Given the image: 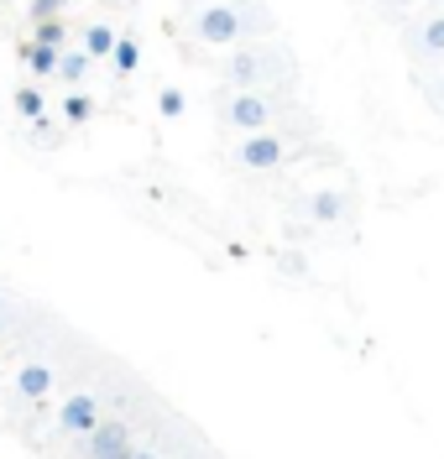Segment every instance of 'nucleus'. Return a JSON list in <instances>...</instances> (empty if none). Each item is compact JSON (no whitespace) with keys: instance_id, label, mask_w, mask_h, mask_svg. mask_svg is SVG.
I'll return each mask as SVG.
<instances>
[{"instance_id":"nucleus-1","label":"nucleus","mask_w":444,"mask_h":459,"mask_svg":"<svg viewBox=\"0 0 444 459\" xmlns=\"http://www.w3.org/2000/svg\"><path fill=\"white\" fill-rule=\"evenodd\" d=\"M58 423L68 433H89L94 423H100V402L89 397V392H74V397L63 402V412H58Z\"/></svg>"},{"instance_id":"nucleus-2","label":"nucleus","mask_w":444,"mask_h":459,"mask_svg":"<svg viewBox=\"0 0 444 459\" xmlns=\"http://www.w3.org/2000/svg\"><path fill=\"white\" fill-rule=\"evenodd\" d=\"M199 31H205V42H214V48L236 42V11L231 5H209L205 16H199Z\"/></svg>"},{"instance_id":"nucleus-3","label":"nucleus","mask_w":444,"mask_h":459,"mask_svg":"<svg viewBox=\"0 0 444 459\" xmlns=\"http://www.w3.org/2000/svg\"><path fill=\"white\" fill-rule=\"evenodd\" d=\"M240 162H246V168H277V162H283V146L272 142L266 131H251L246 146H240Z\"/></svg>"},{"instance_id":"nucleus-4","label":"nucleus","mask_w":444,"mask_h":459,"mask_svg":"<svg viewBox=\"0 0 444 459\" xmlns=\"http://www.w3.org/2000/svg\"><path fill=\"white\" fill-rule=\"evenodd\" d=\"M84 438H89V459H105L110 449H120V444H131V433H126V423H94V429H89Z\"/></svg>"},{"instance_id":"nucleus-5","label":"nucleus","mask_w":444,"mask_h":459,"mask_svg":"<svg viewBox=\"0 0 444 459\" xmlns=\"http://www.w3.org/2000/svg\"><path fill=\"white\" fill-rule=\"evenodd\" d=\"M53 381H58V376H53V366H22V371H16L22 397H48V392H53Z\"/></svg>"},{"instance_id":"nucleus-6","label":"nucleus","mask_w":444,"mask_h":459,"mask_svg":"<svg viewBox=\"0 0 444 459\" xmlns=\"http://www.w3.org/2000/svg\"><path fill=\"white\" fill-rule=\"evenodd\" d=\"M231 120H236L240 131H262L266 126V105L257 100V94H240L236 105H231Z\"/></svg>"},{"instance_id":"nucleus-7","label":"nucleus","mask_w":444,"mask_h":459,"mask_svg":"<svg viewBox=\"0 0 444 459\" xmlns=\"http://www.w3.org/2000/svg\"><path fill=\"white\" fill-rule=\"evenodd\" d=\"M110 57H116V74H131V68L142 63V48H136V37H116Z\"/></svg>"},{"instance_id":"nucleus-8","label":"nucleus","mask_w":444,"mask_h":459,"mask_svg":"<svg viewBox=\"0 0 444 459\" xmlns=\"http://www.w3.org/2000/svg\"><path fill=\"white\" fill-rule=\"evenodd\" d=\"M27 63H31L37 79H48V74H58V48H42L37 42V48H27Z\"/></svg>"},{"instance_id":"nucleus-9","label":"nucleus","mask_w":444,"mask_h":459,"mask_svg":"<svg viewBox=\"0 0 444 459\" xmlns=\"http://www.w3.org/2000/svg\"><path fill=\"white\" fill-rule=\"evenodd\" d=\"M110 48H116V31L110 27H89L84 31V53L89 57H110Z\"/></svg>"},{"instance_id":"nucleus-10","label":"nucleus","mask_w":444,"mask_h":459,"mask_svg":"<svg viewBox=\"0 0 444 459\" xmlns=\"http://www.w3.org/2000/svg\"><path fill=\"white\" fill-rule=\"evenodd\" d=\"M89 68V53H58V74L68 79V84H79Z\"/></svg>"},{"instance_id":"nucleus-11","label":"nucleus","mask_w":444,"mask_h":459,"mask_svg":"<svg viewBox=\"0 0 444 459\" xmlns=\"http://www.w3.org/2000/svg\"><path fill=\"white\" fill-rule=\"evenodd\" d=\"M37 27H42V31H37V42H42V48H58V53H63L68 31H63V22H58V16H53V22H37Z\"/></svg>"},{"instance_id":"nucleus-12","label":"nucleus","mask_w":444,"mask_h":459,"mask_svg":"<svg viewBox=\"0 0 444 459\" xmlns=\"http://www.w3.org/2000/svg\"><path fill=\"white\" fill-rule=\"evenodd\" d=\"M231 74H236L240 84H257V57H251V53H236V63H231Z\"/></svg>"},{"instance_id":"nucleus-13","label":"nucleus","mask_w":444,"mask_h":459,"mask_svg":"<svg viewBox=\"0 0 444 459\" xmlns=\"http://www.w3.org/2000/svg\"><path fill=\"white\" fill-rule=\"evenodd\" d=\"M63 115H68L74 126H84V120H89V100H84V94H68V100H63Z\"/></svg>"},{"instance_id":"nucleus-14","label":"nucleus","mask_w":444,"mask_h":459,"mask_svg":"<svg viewBox=\"0 0 444 459\" xmlns=\"http://www.w3.org/2000/svg\"><path fill=\"white\" fill-rule=\"evenodd\" d=\"M314 220H340V199H335V194H319V199H314Z\"/></svg>"},{"instance_id":"nucleus-15","label":"nucleus","mask_w":444,"mask_h":459,"mask_svg":"<svg viewBox=\"0 0 444 459\" xmlns=\"http://www.w3.org/2000/svg\"><path fill=\"white\" fill-rule=\"evenodd\" d=\"M16 110L22 115H42V89H22V94H16Z\"/></svg>"},{"instance_id":"nucleus-16","label":"nucleus","mask_w":444,"mask_h":459,"mask_svg":"<svg viewBox=\"0 0 444 459\" xmlns=\"http://www.w3.org/2000/svg\"><path fill=\"white\" fill-rule=\"evenodd\" d=\"M157 110L162 115H183V94H178V89H162V94H157Z\"/></svg>"},{"instance_id":"nucleus-17","label":"nucleus","mask_w":444,"mask_h":459,"mask_svg":"<svg viewBox=\"0 0 444 459\" xmlns=\"http://www.w3.org/2000/svg\"><path fill=\"white\" fill-rule=\"evenodd\" d=\"M423 42H429V53H444V16H440V22H429Z\"/></svg>"},{"instance_id":"nucleus-18","label":"nucleus","mask_w":444,"mask_h":459,"mask_svg":"<svg viewBox=\"0 0 444 459\" xmlns=\"http://www.w3.org/2000/svg\"><path fill=\"white\" fill-rule=\"evenodd\" d=\"M53 11H58V0H31V22H53Z\"/></svg>"},{"instance_id":"nucleus-19","label":"nucleus","mask_w":444,"mask_h":459,"mask_svg":"<svg viewBox=\"0 0 444 459\" xmlns=\"http://www.w3.org/2000/svg\"><path fill=\"white\" fill-rule=\"evenodd\" d=\"M105 459H131V444H120V449H110Z\"/></svg>"},{"instance_id":"nucleus-20","label":"nucleus","mask_w":444,"mask_h":459,"mask_svg":"<svg viewBox=\"0 0 444 459\" xmlns=\"http://www.w3.org/2000/svg\"><path fill=\"white\" fill-rule=\"evenodd\" d=\"M131 459H157V455H136V449H131Z\"/></svg>"},{"instance_id":"nucleus-21","label":"nucleus","mask_w":444,"mask_h":459,"mask_svg":"<svg viewBox=\"0 0 444 459\" xmlns=\"http://www.w3.org/2000/svg\"><path fill=\"white\" fill-rule=\"evenodd\" d=\"M403 5H408V0H403Z\"/></svg>"}]
</instances>
